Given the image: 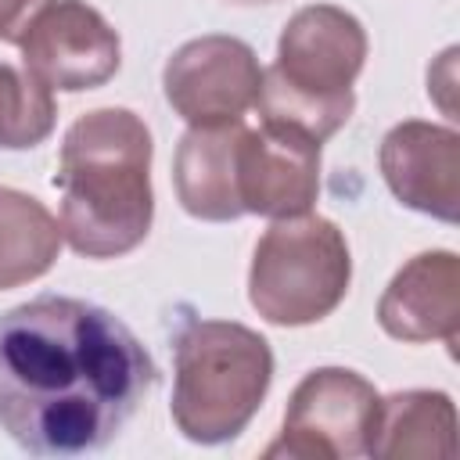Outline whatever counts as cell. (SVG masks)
Returning <instances> with one entry per match:
<instances>
[{"label":"cell","mask_w":460,"mask_h":460,"mask_svg":"<svg viewBox=\"0 0 460 460\" xmlns=\"http://www.w3.org/2000/svg\"><path fill=\"white\" fill-rule=\"evenodd\" d=\"M155 385V363L108 309L40 295L0 316V428L36 456L104 449Z\"/></svg>","instance_id":"cell-1"},{"label":"cell","mask_w":460,"mask_h":460,"mask_svg":"<svg viewBox=\"0 0 460 460\" xmlns=\"http://www.w3.org/2000/svg\"><path fill=\"white\" fill-rule=\"evenodd\" d=\"M61 237L86 259L133 252L155 219L151 133L126 108L75 119L61 144Z\"/></svg>","instance_id":"cell-2"},{"label":"cell","mask_w":460,"mask_h":460,"mask_svg":"<svg viewBox=\"0 0 460 460\" xmlns=\"http://www.w3.org/2000/svg\"><path fill=\"white\" fill-rule=\"evenodd\" d=\"M367 61L363 25L334 4H313L288 18L277 61L262 72L259 115L262 122H284L313 140L334 137L352 108V83Z\"/></svg>","instance_id":"cell-3"},{"label":"cell","mask_w":460,"mask_h":460,"mask_svg":"<svg viewBox=\"0 0 460 460\" xmlns=\"http://www.w3.org/2000/svg\"><path fill=\"white\" fill-rule=\"evenodd\" d=\"M172 363V420L201 446L237 438L273 381L270 341L234 320H187L176 331Z\"/></svg>","instance_id":"cell-4"},{"label":"cell","mask_w":460,"mask_h":460,"mask_svg":"<svg viewBox=\"0 0 460 460\" xmlns=\"http://www.w3.org/2000/svg\"><path fill=\"white\" fill-rule=\"evenodd\" d=\"M352 280L345 234L323 216L277 219L252 255L248 298L277 327H305L338 309Z\"/></svg>","instance_id":"cell-5"},{"label":"cell","mask_w":460,"mask_h":460,"mask_svg":"<svg viewBox=\"0 0 460 460\" xmlns=\"http://www.w3.org/2000/svg\"><path fill=\"white\" fill-rule=\"evenodd\" d=\"M381 395L367 377L345 367L309 370L291 392L280 438L266 446V456L305 460H352L370 456Z\"/></svg>","instance_id":"cell-6"},{"label":"cell","mask_w":460,"mask_h":460,"mask_svg":"<svg viewBox=\"0 0 460 460\" xmlns=\"http://www.w3.org/2000/svg\"><path fill=\"white\" fill-rule=\"evenodd\" d=\"M25 72L47 90H93L119 72V32L86 0H50L18 40Z\"/></svg>","instance_id":"cell-7"},{"label":"cell","mask_w":460,"mask_h":460,"mask_svg":"<svg viewBox=\"0 0 460 460\" xmlns=\"http://www.w3.org/2000/svg\"><path fill=\"white\" fill-rule=\"evenodd\" d=\"M162 86L172 111L190 126H223L255 108L262 68L244 40L198 36L165 61Z\"/></svg>","instance_id":"cell-8"},{"label":"cell","mask_w":460,"mask_h":460,"mask_svg":"<svg viewBox=\"0 0 460 460\" xmlns=\"http://www.w3.org/2000/svg\"><path fill=\"white\" fill-rule=\"evenodd\" d=\"M237 194L244 212L266 219L305 216L320 194V140L284 122L244 129L237 147Z\"/></svg>","instance_id":"cell-9"},{"label":"cell","mask_w":460,"mask_h":460,"mask_svg":"<svg viewBox=\"0 0 460 460\" xmlns=\"http://www.w3.org/2000/svg\"><path fill=\"white\" fill-rule=\"evenodd\" d=\"M381 172L388 190L435 219L456 223L460 205V137L431 122H399L381 140Z\"/></svg>","instance_id":"cell-10"},{"label":"cell","mask_w":460,"mask_h":460,"mask_svg":"<svg viewBox=\"0 0 460 460\" xmlns=\"http://www.w3.org/2000/svg\"><path fill=\"white\" fill-rule=\"evenodd\" d=\"M385 334L399 341H446L460 334V259L453 252H424L410 259L377 302Z\"/></svg>","instance_id":"cell-11"},{"label":"cell","mask_w":460,"mask_h":460,"mask_svg":"<svg viewBox=\"0 0 460 460\" xmlns=\"http://www.w3.org/2000/svg\"><path fill=\"white\" fill-rule=\"evenodd\" d=\"M244 122L223 126H190L176 147L172 183L180 205L194 219L230 223L244 216L237 194V147L244 137Z\"/></svg>","instance_id":"cell-12"},{"label":"cell","mask_w":460,"mask_h":460,"mask_svg":"<svg viewBox=\"0 0 460 460\" xmlns=\"http://www.w3.org/2000/svg\"><path fill=\"white\" fill-rule=\"evenodd\" d=\"M456 453V410L446 392H395L381 399L370 456L449 460Z\"/></svg>","instance_id":"cell-13"},{"label":"cell","mask_w":460,"mask_h":460,"mask_svg":"<svg viewBox=\"0 0 460 460\" xmlns=\"http://www.w3.org/2000/svg\"><path fill=\"white\" fill-rule=\"evenodd\" d=\"M61 241V223L36 198L0 187V291L43 277Z\"/></svg>","instance_id":"cell-14"},{"label":"cell","mask_w":460,"mask_h":460,"mask_svg":"<svg viewBox=\"0 0 460 460\" xmlns=\"http://www.w3.org/2000/svg\"><path fill=\"white\" fill-rule=\"evenodd\" d=\"M54 97L25 68L0 65V147H36L54 129Z\"/></svg>","instance_id":"cell-15"},{"label":"cell","mask_w":460,"mask_h":460,"mask_svg":"<svg viewBox=\"0 0 460 460\" xmlns=\"http://www.w3.org/2000/svg\"><path fill=\"white\" fill-rule=\"evenodd\" d=\"M50 0H0V40L18 43L29 29V22L47 7Z\"/></svg>","instance_id":"cell-16"},{"label":"cell","mask_w":460,"mask_h":460,"mask_svg":"<svg viewBox=\"0 0 460 460\" xmlns=\"http://www.w3.org/2000/svg\"><path fill=\"white\" fill-rule=\"evenodd\" d=\"M226 4H273V0H226Z\"/></svg>","instance_id":"cell-17"}]
</instances>
